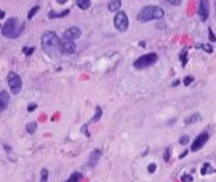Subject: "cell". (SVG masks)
I'll return each instance as SVG.
<instances>
[{
  "instance_id": "obj_19",
  "label": "cell",
  "mask_w": 216,
  "mask_h": 182,
  "mask_svg": "<svg viewBox=\"0 0 216 182\" xmlns=\"http://www.w3.org/2000/svg\"><path fill=\"white\" fill-rule=\"evenodd\" d=\"M68 14H69V10H65V11H62V13H54V11H51L50 14H48V17H50V18H62V17L68 15Z\"/></svg>"
},
{
  "instance_id": "obj_2",
  "label": "cell",
  "mask_w": 216,
  "mask_h": 182,
  "mask_svg": "<svg viewBox=\"0 0 216 182\" xmlns=\"http://www.w3.org/2000/svg\"><path fill=\"white\" fill-rule=\"evenodd\" d=\"M164 17V10L158 6H146L138 13L136 19L139 22H149L153 19H161Z\"/></svg>"
},
{
  "instance_id": "obj_5",
  "label": "cell",
  "mask_w": 216,
  "mask_h": 182,
  "mask_svg": "<svg viewBox=\"0 0 216 182\" xmlns=\"http://www.w3.org/2000/svg\"><path fill=\"white\" fill-rule=\"evenodd\" d=\"M7 83H8V87L14 95H18L21 93V90H22V79H21L19 75L11 72L8 75V78H7Z\"/></svg>"
},
{
  "instance_id": "obj_16",
  "label": "cell",
  "mask_w": 216,
  "mask_h": 182,
  "mask_svg": "<svg viewBox=\"0 0 216 182\" xmlns=\"http://www.w3.org/2000/svg\"><path fill=\"white\" fill-rule=\"evenodd\" d=\"M81 179H83L81 173H77V171H76V173H73L72 175L68 178V181H66V182H80Z\"/></svg>"
},
{
  "instance_id": "obj_13",
  "label": "cell",
  "mask_w": 216,
  "mask_h": 182,
  "mask_svg": "<svg viewBox=\"0 0 216 182\" xmlns=\"http://www.w3.org/2000/svg\"><path fill=\"white\" fill-rule=\"evenodd\" d=\"M120 7H121V0H111L109 4H107V8H109V11H111V13L118 11Z\"/></svg>"
},
{
  "instance_id": "obj_17",
  "label": "cell",
  "mask_w": 216,
  "mask_h": 182,
  "mask_svg": "<svg viewBox=\"0 0 216 182\" xmlns=\"http://www.w3.org/2000/svg\"><path fill=\"white\" fill-rule=\"evenodd\" d=\"M91 6V0H77V7L81 10H87Z\"/></svg>"
},
{
  "instance_id": "obj_4",
  "label": "cell",
  "mask_w": 216,
  "mask_h": 182,
  "mask_svg": "<svg viewBox=\"0 0 216 182\" xmlns=\"http://www.w3.org/2000/svg\"><path fill=\"white\" fill-rule=\"evenodd\" d=\"M158 59V55L156 52H150V54H145L142 57H139L136 61L134 62V68L135 69H146L149 66L154 65Z\"/></svg>"
},
{
  "instance_id": "obj_23",
  "label": "cell",
  "mask_w": 216,
  "mask_h": 182,
  "mask_svg": "<svg viewBox=\"0 0 216 182\" xmlns=\"http://www.w3.org/2000/svg\"><path fill=\"white\" fill-rule=\"evenodd\" d=\"M180 181L182 182H191L193 181V177L189 175V174H183V175L180 177Z\"/></svg>"
},
{
  "instance_id": "obj_18",
  "label": "cell",
  "mask_w": 216,
  "mask_h": 182,
  "mask_svg": "<svg viewBox=\"0 0 216 182\" xmlns=\"http://www.w3.org/2000/svg\"><path fill=\"white\" fill-rule=\"evenodd\" d=\"M37 130V123L36 121H30V123L26 124V131L29 132V134H34Z\"/></svg>"
},
{
  "instance_id": "obj_33",
  "label": "cell",
  "mask_w": 216,
  "mask_h": 182,
  "mask_svg": "<svg viewBox=\"0 0 216 182\" xmlns=\"http://www.w3.org/2000/svg\"><path fill=\"white\" fill-rule=\"evenodd\" d=\"M57 2L59 3V4H65V3H66V0H57Z\"/></svg>"
},
{
  "instance_id": "obj_31",
  "label": "cell",
  "mask_w": 216,
  "mask_h": 182,
  "mask_svg": "<svg viewBox=\"0 0 216 182\" xmlns=\"http://www.w3.org/2000/svg\"><path fill=\"white\" fill-rule=\"evenodd\" d=\"M201 47H203L205 51H208V52H212V47H211L209 44H204V46H201Z\"/></svg>"
},
{
  "instance_id": "obj_8",
  "label": "cell",
  "mask_w": 216,
  "mask_h": 182,
  "mask_svg": "<svg viewBox=\"0 0 216 182\" xmlns=\"http://www.w3.org/2000/svg\"><path fill=\"white\" fill-rule=\"evenodd\" d=\"M198 17L201 21H207L209 17V2L208 0H200L198 4Z\"/></svg>"
},
{
  "instance_id": "obj_6",
  "label": "cell",
  "mask_w": 216,
  "mask_h": 182,
  "mask_svg": "<svg viewBox=\"0 0 216 182\" xmlns=\"http://www.w3.org/2000/svg\"><path fill=\"white\" fill-rule=\"evenodd\" d=\"M128 17L124 11H117L116 17H114V28L120 32H125L128 29Z\"/></svg>"
},
{
  "instance_id": "obj_11",
  "label": "cell",
  "mask_w": 216,
  "mask_h": 182,
  "mask_svg": "<svg viewBox=\"0 0 216 182\" xmlns=\"http://www.w3.org/2000/svg\"><path fill=\"white\" fill-rule=\"evenodd\" d=\"M10 105V94L7 91H0V113L4 112Z\"/></svg>"
},
{
  "instance_id": "obj_3",
  "label": "cell",
  "mask_w": 216,
  "mask_h": 182,
  "mask_svg": "<svg viewBox=\"0 0 216 182\" xmlns=\"http://www.w3.org/2000/svg\"><path fill=\"white\" fill-rule=\"evenodd\" d=\"M25 24H19L17 18H10L4 22V25L2 28V33L3 36L8 37V39H15L22 33Z\"/></svg>"
},
{
  "instance_id": "obj_28",
  "label": "cell",
  "mask_w": 216,
  "mask_h": 182,
  "mask_svg": "<svg viewBox=\"0 0 216 182\" xmlns=\"http://www.w3.org/2000/svg\"><path fill=\"white\" fill-rule=\"evenodd\" d=\"M156 169H157V166H156L154 163H152V164H149L147 171H149V173H150V174H153V173H154V171H156Z\"/></svg>"
},
{
  "instance_id": "obj_15",
  "label": "cell",
  "mask_w": 216,
  "mask_h": 182,
  "mask_svg": "<svg viewBox=\"0 0 216 182\" xmlns=\"http://www.w3.org/2000/svg\"><path fill=\"white\" fill-rule=\"evenodd\" d=\"M212 173H215V169L209 163H205L203 166V169H201V174H203V175H207V174H212Z\"/></svg>"
},
{
  "instance_id": "obj_30",
  "label": "cell",
  "mask_w": 216,
  "mask_h": 182,
  "mask_svg": "<svg viewBox=\"0 0 216 182\" xmlns=\"http://www.w3.org/2000/svg\"><path fill=\"white\" fill-rule=\"evenodd\" d=\"M36 108H37L36 104H29V105H28V112H33Z\"/></svg>"
},
{
  "instance_id": "obj_32",
  "label": "cell",
  "mask_w": 216,
  "mask_h": 182,
  "mask_svg": "<svg viewBox=\"0 0 216 182\" xmlns=\"http://www.w3.org/2000/svg\"><path fill=\"white\" fill-rule=\"evenodd\" d=\"M209 39H211V41H216V39H215V36H213V33H212L211 29H209Z\"/></svg>"
},
{
  "instance_id": "obj_21",
  "label": "cell",
  "mask_w": 216,
  "mask_h": 182,
  "mask_svg": "<svg viewBox=\"0 0 216 182\" xmlns=\"http://www.w3.org/2000/svg\"><path fill=\"white\" fill-rule=\"evenodd\" d=\"M39 10H40V7H39V6H34V7H32V8H30V11L28 13V19H32L33 17L37 14V11H39Z\"/></svg>"
},
{
  "instance_id": "obj_25",
  "label": "cell",
  "mask_w": 216,
  "mask_h": 182,
  "mask_svg": "<svg viewBox=\"0 0 216 182\" xmlns=\"http://www.w3.org/2000/svg\"><path fill=\"white\" fill-rule=\"evenodd\" d=\"M171 157V148H167L165 152H164V162H169Z\"/></svg>"
},
{
  "instance_id": "obj_12",
  "label": "cell",
  "mask_w": 216,
  "mask_h": 182,
  "mask_svg": "<svg viewBox=\"0 0 216 182\" xmlns=\"http://www.w3.org/2000/svg\"><path fill=\"white\" fill-rule=\"evenodd\" d=\"M100 156H102V152H100L99 149L92 150L91 155H90V157H88V167H95L99 162Z\"/></svg>"
},
{
  "instance_id": "obj_29",
  "label": "cell",
  "mask_w": 216,
  "mask_h": 182,
  "mask_svg": "<svg viewBox=\"0 0 216 182\" xmlns=\"http://www.w3.org/2000/svg\"><path fill=\"white\" fill-rule=\"evenodd\" d=\"M34 50H36V48H34V47H30V48H28V47H23V52H25L26 55H30V54H32V52H33Z\"/></svg>"
},
{
  "instance_id": "obj_1",
  "label": "cell",
  "mask_w": 216,
  "mask_h": 182,
  "mask_svg": "<svg viewBox=\"0 0 216 182\" xmlns=\"http://www.w3.org/2000/svg\"><path fill=\"white\" fill-rule=\"evenodd\" d=\"M41 48H43V51L46 54L55 57L61 51V40L57 36V33L51 32V30L43 33V36H41Z\"/></svg>"
},
{
  "instance_id": "obj_24",
  "label": "cell",
  "mask_w": 216,
  "mask_h": 182,
  "mask_svg": "<svg viewBox=\"0 0 216 182\" xmlns=\"http://www.w3.org/2000/svg\"><path fill=\"white\" fill-rule=\"evenodd\" d=\"M193 82H194V78H193V76H187V78H184V80H183V84H184V86H190Z\"/></svg>"
},
{
  "instance_id": "obj_20",
  "label": "cell",
  "mask_w": 216,
  "mask_h": 182,
  "mask_svg": "<svg viewBox=\"0 0 216 182\" xmlns=\"http://www.w3.org/2000/svg\"><path fill=\"white\" fill-rule=\"evenodd\" d=\"M100 117H102V108H100V106H96V108H95V115H94V117H92L91 121H98Z\"/></svg>"
},
{
  "instance_id": "obj_34",
  "label": "cell",
  "mask_w": 216,
  "mask_h": 182,
  "mask_svg": "<svg viewBox=\"0 0 216 182\" xmlns=\"http://www.w3.org/2000/svg\"><path fill=\"white\" fill-rule=\"evenodd\" d=\"M0 17H2V18H3V17H4V13H2V11H0Z\"/></svg>"
},
{
  "instance_id": "obj_22",
  "label": "cell",
  "mask_w": 216,
  "mask_h": 182,
  "mask_svg": "<svg viewBox=\"0 0 216 182\" xmlns=\"http://www.w3.org/2000/svg\"><path fill=\"white\" fill-rule=\"evenodd\" d=\"M48 170L47 169H43L40 173V182H47L48 181Z\"/></svg>"
},
{
  "instance_id": "obj_26",
  "label": "cell",
  "mask_w": 216,
  "mask_h": 182,
  "mask_svg": "<svg viewBox=\"0 0 216 182\" xmlns=\"http://www.w3.org/2000/svg\"><path fill=\"white\" fill-rule=\"evenodd\" d=\"M190 141V138L187 135H183V136H180V139H179V143L180 145H186V143H189Z\"/></svg>"
},
{
  "instance_id": "obj_14",
  "label": "cell",
  "mask_w": 216,
  "mask_h": 182,
  "mask_svg": "<svg viewBox=\"0 0 216 182\" xmlns=\"http://www.w3.org/2000/svg\"><path fill=\"white\" fill-rule=\"evenodd\" d=\"M201 120V115L200 113H193L190 117H187L186 120H184V124H193L194 121H198Z\"/></svg>"
},
{
  "instance_id": "obj_27",
  "label": "cell",
  "mask_w": 216,
  "mask_h": 182,
  "mask_svg": "<svg viewBox=\"0 0 216 182\" xmlns=\"http://www.w3.org/2000/svg\"><path fill=\"white\" fill-rule=\"evenodd\" d=\"M165 2L171 6H179L180 3H182V0H165Z\"/></svg>"
},
{
  "instance_id": "obj_9",
  "label": "cell",
  "mask_w": 216,
  "mask_h": 182,
  "mask_svg": "<svg viewBox=\"0 0 216 182\" xmlns=\"http://www.w3.org/2000/svg\"><path fill=\"white\" fill-rule=\"evenodd\" d=\"M76 51V44L73 40H69V39H64L61 41V52L62 54H73Z\"/></svg>"
},
{
  "instance_id": "obj_10",
  "label": "cell",
  "mask_w": 216,
  "mask_h": 182,
  "mask_svg": "<svg viewBox=\"0 0 216 182\" xmlns=\"http://www.w3.org/2000/svg\"><path fill=\"white\" fill-rule=\"evenodd\" d=\"M81 36V30L79 29L77 26H72L69 29L65 30L64 33V39H69V40H75V39H79Z\"/></svg>"
},
{
  "instance_id": "obj_7",
  "label": "cell",
  "mask_w": 216,
  "mask_h": 182,
  "mask_svg": "<svg viewBox=\"0 0 216 182\" xmlns=\"http://www.w3.org/2000/svg\"><path fill=\"white\" fill-rule=\"evenodd\" d=\"M208 138H209L208 132H201V134L198 135L196 139H194L193 145H191V152H197V150H200L205 145V143H207Z\"/></svg>"
}]
</instances>
